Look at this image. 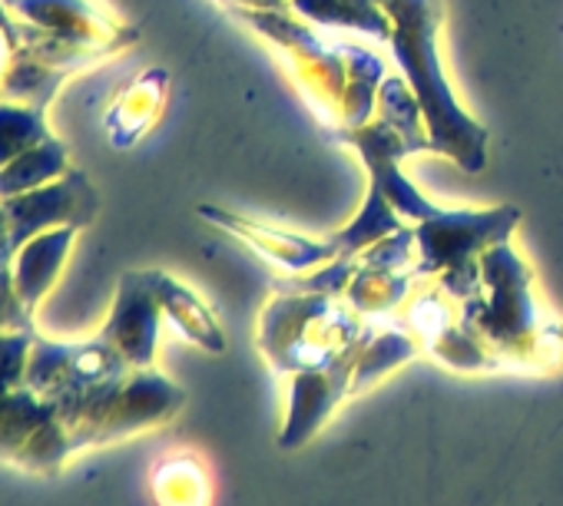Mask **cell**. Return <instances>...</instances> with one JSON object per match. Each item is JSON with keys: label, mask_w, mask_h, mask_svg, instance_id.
Wrapping results in <instances>:
<instances>
[{"label": "cell", "mask_w": 563, "mask_h": 506, "mask_svg": "<svg viewBox=\"0 0 563 506\" xmlns=\"http://www.w3.org/2000/svg\"><path fill=\"white\" fill-rule=\"evenodd\" d=\"M232 18L275 54L332 143L342 146L355 130L375 120L378 90L388 77L375 50L312 27L292 11H239Z\"/></svg>", "instance_id": "6da1fadb"}, {"label": "cell", "mask_w": 563, "mask_h": 506, "mask_svg": "<svg viewBox=\"0 0 563 506\" xmlns=\"http://www.w3.org/2000/svg\"><path fill=\"white\" fill-rule=\"evenodd\" d=\"M451 302L454 322L477 348L487 374L550 378L563 371V318L543 302L537 276L514 241L487 248L477 285Z\"/></svg>", "instance_id": "7a4b0ae2"}, {"label": "cell", "mask_w": 563, "mask_h": 506, "mask_svg": "<svg viewBox=\"0 0 563 506\" xmlns=\"http://www.w3.org/2000/svg\"><path fill=\"white\" fill-rule=\"evenodd\" d=\"M391 18V57L398 74L421 103L431 153L457 162L464 172H481L487 166V126L467 113L454 87L444 77L441 60V27H444V0H388Z\"/></svg>", "instance_id": "3957f363"}, {"label": "cell", "mask_w": 563, "mask_h": 506, "mask_svg": "<svg viewBox=\"0 0 563 506\" xmlns=\"http://www.w3.org/2000/svg\"><path fill=\"white\" fill-rule=\"evenodd\" d=\"M133 368L100 335L87 341H54L34 335L27 384L57 411L74 450L97 447V430Z\"/></svg>", "instance_id": "277c9868"}, {"label": "cell", "mask_w": 563, "mask_h": 506, "mask_svg": "<svg viewBox=\"0 0 563 506\" xmlns=\"http://www.w3.org/2000/svg\"><path fill=\"white\" fill-rule=\"evenodd\" d=\"M365 328L368 322L342 295L278 292L258 315L255 345L278 378H292L332 364Z\"/></svg>", "instance_id": "5b68a950"}, {"label": "cell", "mask_w": 563, "mask_h": 506, "mask_svg": "<svg viewBox=\"0 0 563 506\" xmlns=\"http://www.w3.org/2000/svg\"><path fill=\"white\" fill-rule=\"evenodd\" d=\"M37 328L0 335V460L57 473L77 450L57 411L27 384V358Z\"/></svg>", "instance_id": "8992f818"}, {"label": "cell", "mask_w": 563, "mask_h": 506, "mask_svg": "<svg viewBox=\"0 0 563 506\" xmlns=\"http://www.w3.org/2000/svg\"><path fill=\"white\" fill-rule=\"evenodd\" d=\"M517 205H484V209H444L438 205L428 218L415 222L418 245V279H438L451 269L477 262L487 248L514 241L520 228Z\"/></svg>", "instance_id": "52a82bcc"}, {"label": "cell", "mask_w": 563, "mask_h": 506, "mask_svg": "<svg viewBox=\"0 0 563 506\" xmlns=\"http://www.w3.org/2000/svg\"><path fill=\"white\" fill-rule=\"evenodd\" d=\"M8 11L93 64L130 50L140 27L113 14L103 0H4Z\"/></svg>", "instance_id": "ba28073f"}, {"label": "cell", "mask_w": 563, "mask_h": 506, "mask_svg": "<svg viewBox=\"0 0 563 506\" xmlns=\"http://www.w3.org/2000/svg\"><path fill=\"white\" fill-rule=\"evenodd\" d=\"M365 331L332 364L286 378L289 381L286 384V414H282V427H278V447L282 450L306 447L332 420V414L352 397V378H355V364H358Z\"/></svg>", "instance_id": "9c48e42d"}, {"label": "cell", "mask_w": 563, "mask_h": 506, "mask_svg": "<svg viewBox=\"0 0 563 506\" xmlns=\"http://www.w3.org/2000/svg\"><path fill=\"white\" fill-rule=\"evenodd\" d=\"M196 212L219 232L249 245L278 276H306V272L339 259V248L332 245V238H309L292 228H278L272 222L232 212L225 205H199Z\"/></svg>", "instance_id": "30bf717a"}, {"label": "cell", "mask_w": 563, "mask_h": 506, "mask_svg": "<svg viewBox=\"0 0 563 506\" xmlns=\"http://www.w3.org/2000/svg\"><path fill=\"white\" fill-rule=\"evenodd\" d=\"M8 218H11V235L14 245L21 248L27 238L51 232V228H87L93 225L97 212H100V192L90 182V176L84 169H67L60 179L31 189L24 195H11L4 199Z\"/></svg>", "instance_id": "8fae6325"}, {"label": "cell", "mask_w": 563, "mask_h": 506, "mask_svg": "<svg viewBox=\"0 0 563 506\" xmlns=\"http://www.w3.org/2000/svg\"><path fill=\"white\" fill-rule=\"evenodd\" d=\"M163 325L166 322H163V308L156 299L153 269H143V272H123L120 276L110 315L97 335L107 345H113L117 355L130 368H153Z\"/></svg>", "instance_id": "7c38bea8"}, {"label": "cell", "mask_w": 563, "mask_h": 506, "mask_svg": "<svg viewBox=\"0 0 563 506\" xmlns=\"http://www.w3.org/2000/svg\"><path fill=\"white\" fill-rule=\"evenodd\" d=\"M183 404H186V391L176 381H169L163 371L133 368L126 374V381L120 384V391L97 430V447L163 427L183 411Z\"/></svg>", "instance_id": "4fadbf2b"}, {"label": "cell", "mask_w": 563, "mask_h": 506, "mask_svg": "<svg viewBox=\"0 0 563 506\" xmlns=\"http://www.w3.org/2000/svg\"><path fill=\"white\" fill-rule=\"evenodd\" d=\"M169 70L166 67H146L136 74L107 106L103 133L113 149H133L163 116L169 100Z\"/></svg>", "instance_id": "5bb4252c"}, {"label": "cell", "mask_w": 563, "mask_h": 506, "mask_svg": "<svg viewBox=\"0 0 563 506\" xmlns=\"http://www.w3.org/2000/svg\"><path fill=\"white\" fill-rule=\"evenodd\" d=\"M77 232L80 228H51V232H41L34 238H27L18 256L11 262V276H14V289L21 295V302L34 312L57 285L67 259H70V248L77 241Z\"/></svg>", "instance_id": "9a60e30c"}, {"label": "cell", "mask_w": 563, "mask_h": 506, "mask_svg": "<svg viewBox=\"0 0 563 506\" xmlns=\"http://www.w3.org/2000/svg\"><path fill=\"white\" fill-rule=\"evenodd\" d=\"M153 285H156V299H159L166 328H173L183 341L202 348L206 355L225 351V331H222L216 312L206 305V299L196 289H189L186 282H179L176 276L159 272V269H153Z\"/></svg>", "instance_id": "2e32d148"}, {"label": "cell", "mask_w": 563, "mask_h": 506, "mask_svg": "<svg viewBox=\"0 0 563 506\" xmlns=\"http://www.w3.org/2000/svg\"><path fill=\"white\" fill-rule=\"evenodd\" d=\"M418 355H421V345L401 325V318L368 322V331H365V341L358 351V364H355V378H352V397L372 391L382 378L411 364Z\"/></svg>", "instance_id": "e0dca14e"}, {"label": "cell", "mask_w": 563, "mask_h": 506, "mask_svg": "<svg viewBox=\"0 0 563 506\" xmlns=\"http://www.w3.org/2000/svg\"><path fill=\"white\" fill-rule=\"evenodd\" d=\"M156 506H212V476L196 450H169L150 470Z\"/></svg>", "instance_id": "ac0fdd59"}, {"label": "cell", "mask_w": 563, "mask_h": 506, "mask_svg": "<svg viewBox=\"0 0 563 506\" xmlns=\"http://www.w3.org/2000/svg\"><path fill=\"white\" fill-rule=\"evenodd\" d=\"M289 11L309 21L312 27L332 34H362L378 44L391 41V18L372 0H289Z\"/></svg>", "instance_id": "d6986e66"}, {"label": "cell", "mask_w": 563, "mask_h": 506, "mask_svg": "<svg viewBox=\"0 0 563 506\" xmlns=\"http://www.w3.org/2000/svg\"><path fill=\"white\" fill-rule=\"evenodd\" d=\"M67 169H70V149L60 136H51L0 169V199L41 189V185L60 179Z\"/></svg>", "instance_id": "ffe728a7"}, {"label": "cell", "mask_w": 563, "mask_h": 506, "mask_svg": "<svg viewBox=\"0 0 563 506\" xmlns=\"http://www.w3.org/2000/svg\"><path fill=\"white\" fill-rule=\"evenodd\" d=\"M405 225H408V222L398 215V209H395L378 189L368 185V192H365V199H362L355 218H352L345 228L332 232L329 238H332V245L339 248V256L358 259L365 248H372V245H378L382 238L401 232Z\"/></svg>", "instance_id": "44dd1931"}, {"label": "cell", "mask_w": 563, "mask_h": 506, "mask_svg": "<svg viewBox=\"0 0 563 506\" xmlns=\"http://www.w3.org/2000/svg\"><path fill=\"white\" fill-rule=\"evenodd\" d=\"M375 116L391 126L408 146L415 156L421 153H431V136H428V123H424V113H421V103L418 97L411 93V87L405 83V77H385L382 90H378V106H375Z\"/></svg>", "instance_id": "7402d4cb"}, {"label": "cell", "mask_w": 563, "mask_h": 506, "mask_svg": "<svg viewBox=\"0 0 563 506\" xmlns=\"http://www.w3.org/2000/svg\"><path fill=\"white\" fill-rule=\"evenodd\" d=\"M51 136L54 133L47 126V110L0 97V169Z\"/></svg>", "instance_id": "603a6c76"}, {"label": "cell", "mask_w": 563, "mask_h": 506, "mask_svg": "<svg viewBox=\"0 0 563 506\" xmlns=\"http://www.w3.org/2000/svg\"><path fill=\"white\" fill-rule=\"evenodd\" d=\"M31 328H34V312L21 302L11 269H0V335L31 331Z\"/></svg>", "instance_id": "cb8c5ba5"}, {"label": "cell", "mask_w": 563, "mask_h": 506, "mask_svg": "<svg viewBox=\"0 0 563 506\" xmlns=\"http://www.w3.org/2000/svg\"><path fill=\"white\" fill-rule=\"evenodd\" d=\"M225 14L239 11H289V0H216Z\"/></svg>", "instance_id": "d4e9b609"}, {"label": "cell", "mask_w": 563, "mask_h": 506, "mask_svg": "<svg viewBox=\"0 0 563 506\" xmlns=\"http://www.w3.org/2000/svg\"><path fill=\"white\" fill-rule=\"evenodd\" d=\"M14 256H18V245L11 235V218H8L4 199H0V269H11Z\"/></svg>", "instance_id": "484cf974"}, {"label": "cell", "mask_w": 563, "mask_h": 506, "mask_svg": "<svg viewBox=\"0 0 563 506\" xmlns=\"http://www.w3.org/2000/svg\"><path fill=\"white\" fill-rule=\"evenodd\" d=\"M11 57H14V47H11V37L0 31V87H4V77L11 70Z\"/></svg>", "instance_id": "4316f807"}, {"label": "cell", "mask_w": 563, "mask_h": 506, "mask_svg": "<svg viewBox=\"0 0 563 506\" xmlns=\"http://www.w3.org/2000/svg\"><path fill=\"white\" fill-rule=\"evenodd\" d=\"M372 4H378V8H385V4H388V0H372Z\"/></svg>", "instance_id": "83f0119b"}]
</instances>
